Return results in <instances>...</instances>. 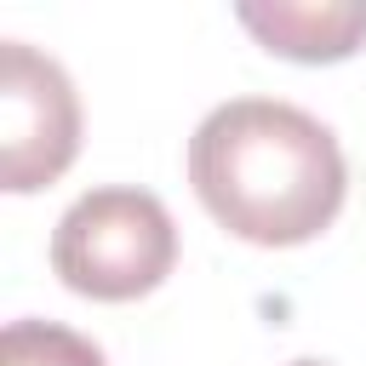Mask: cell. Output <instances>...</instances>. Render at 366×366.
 <instances>
[{"mask_svg": "<svg viewBox=\"0 0 366 366\" xmlns=\"http://www.w3.org/2000/svg\"><path fill=\"white\" fill-rule=\"evenodd\" d=\"M177 263V223L160 194L109 183L86 189L51 229V269L69 292L126 303L154 292Z\"/></svg>", "mask_w": 366, "mask_h": 366, "instance_id": "cell-2", "label": "cell"}, {"mask_svg": "<svg viewBox=\"0 0 366 366\" xmlns=\"http://www.w3.org/2000/svg\"><path fill=\"white\" fill-rule=\"evenodd\" d=\"M292 366H332V360H292Z\"/></svg>", "mask_w": 366, "mask_h": 366, "instance_id": "cell-6", "label": "cell"}, {"mask_svg": "<svg viewBox=\"0 0 366 366\" xmlns=\"http://www.w3.org/2000/svg\"><path fill=\"white\" fill-rule=\"evenodd\" d=\"M234 17L292 63H337L366 40V0H246Z\"/></svg>", "mask_w": 366, "mask_h": 366, "instance_id": "cell-4", "label": "cell"}, {"mask_svg": "<svg viewBox=\"0 0 366 366\" xmlns=\"http://www.w3.org/2000/svg\"><path fill=\"white\" fill-rule=\"evenodd\" d=\"M80 149V97L57 57L29 40L0 46V177L11 194L46 189Z\"/></svg>", "mask_w": 366, "mask_h": 366, "instance_id": "cell-3", "label": "cell"}, {"mask_svg": "<svg viewBox=\"0 0 366 366\" xmlns=\"http://www.w3.org/2000/svg\"><path fill=\"white\" fill-rule=\"evenodd\" d=\"M189 183L229 234L252 246H303L337 217L349 166L332 126L309 109L229 97L189 137Z\"/></svg>", "mask_w": 366, "mask_h": 366, "instance_id": "cell-1", "label": "cell"}, {"mask_svg": "<svg viewBox=\"0 0 366 366\" xmlns=\"http://www.w3.org/2000/svg\"><path fill=\"white\" fill-rule=\"evenodd\" d=\"M0 366H109L103 349L57 320H11L0 337Z\"/></svg>", "mask_w": 366, "mask_h": 366, "instance_id": "cell-5", "label": "cell"}]
</instances>
